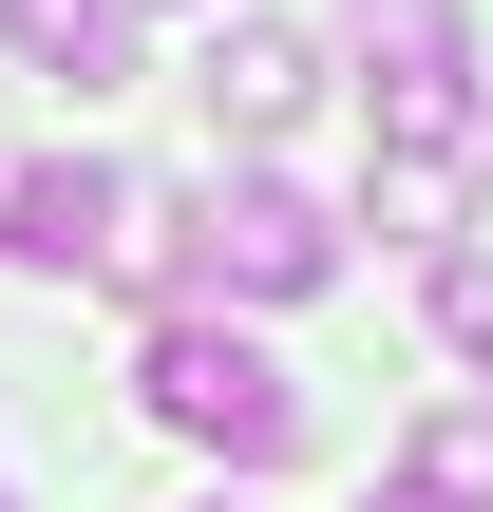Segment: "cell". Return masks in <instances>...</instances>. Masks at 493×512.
<instances>
[{
	"label": "cell",
	"mask_w": 493,
	"mask_h": 512,
	"mask_svg": "<svg viewBox=\"0 0 493 512\" xmlns=\"http://www.w3.org/2000/svg\"><path fill=\"white\" fill-rule=\"evenodd\" d=\"M361 57H380V152L456 171L475 152V38H456V0H361Z\"/></svg>",
	"instance_id": "cell-2"
},
{
	"label": "cell",
	"mask_w": 493,
	"mask_h": 512,
	"mask_svg": "<svg viewBox=\"0 0 493 512\" xmlns=\"http://www.w3.org/2000/svg\"><path fill=\"white\" fill-rule=\"evenodd\" d=\"M133 399H152V437H190V456H228V475H285V456H304V380H285L247 323H152Z\"/></svg>",
	"instance_id": "cell-1"
},
{
	"label": "cell",
	"mask_w": 493,
	"mask_h": 512,
	"mask_svg": "<svg viewBox=\"0 0 493 512\" xmlns=\"http://www.w3.org/2000/svg\"><path fill=\"white\" fill-rule=\"evenodd\" d=\"M380 512H437V494H380Z\"/></svg>",
	"instance_id": "cell-9"
},
{
	"label": "cell",
	"mask_w": 493,
	"mask_h": 512,
	"mask_svg": "<svg viewBox=\"0 0 493 512\" xmlns=\"http://www.w3.org/2000/svg\"><path fill=\"white\" fill-rule=\"evenodd\" d=\"M399 494H437V512H493V418H437V437H418V475H399Z\"/></svg>",
	"instance_id": "cell-7"
},
{
	"label": "cell",
	"mask_w": 493,
	"mask_h": 512,
	"mask_svg": "<svg viewBox=\"0 0 493 512\" xmlns=\"http://www.w3.org/2000/svg\"><path fill=\"white\" fill-rule=\"evenodd\" d=\"M304 95H323V57H304V38H285V19H228V38H209V114H228V133H247V152H266V133H285V114H304Z\"/></svg>",
	"instance_id": "cell-5"
},
{
	"label": "cell",
	"mask_w": 493,
	"mask_h": 512,
	"mask_svg": "<svg viewBox=\"0 0 493 512\" xmlns=\"http://www.w3.org/2000/svg\"><path fill=\"white\" fill-rule=\"evenodd\" d=\"M323 266H342V228H323L285 171H228V190L190 209V285H228V304H304Z\"/></svg>",
	"instance_id": "cell-3"
},
{
	"label": "cell",
	"mask_w": 493,
	"mask_h": 512,
	"mask_svg": "<svg viewBox=\"0 0 493 512\" xmlns=\"http://www.w3.org/2000/svg\"><path fill=\"white\" fill-rule=\"evenodd\" d=\"M437 323H456V361L493 380V247H456V266H437Z\"/></svg>",
	"instance_id": "cell-8"
},
{
	"label": "cell",
	"mask_w": 493,
	"mask_h": 512,
	"mask_svg": "<svg viewBox=\"0 0 493 512\" xmlns=\"http://www.w3.org/2000/svg\"><path fill=\"white\" fill-rule=\"evenodd\" d=\"M0 38H19V76H57V95H114V76H133V0H0Z\"/></svg>",
	"instance_id": "cell-6"
},
{
	"label": "cell",
	"mask_w": 493,
	"mask_h": 512,
	"mask_svg": "<svg viewBox=\"0 0 493 512\" xmlns=\"http://www.w3.org/2000/svg\"><path fill=\"white\" fill-rule=\"evenodd\" d=\"M114 209H133V171H76V152H57V171H0V247H19V266H95Z\"/></svg>",
	"instance_id": "cell-4"
}]
</instances>
